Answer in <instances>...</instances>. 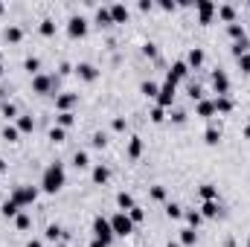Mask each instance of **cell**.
<instances>
[{
  "label": "cell",
  "instance_id": "6da1fadb",
  "mask_svg": "<svg viewBox=\"0 0 250 247\" xmlns=\"http://www.w3.org/2000/svg\"><path fill=\"white\" fill-rule=\"evenodd\" d=\"M64 183H67L64 166H61V163H50V166L44 169V175H41V189L50 192V195H55V192L64 189Z\"/></svg>",
  "mask_w": 250,
  "mask_h": 247
},
{
  "label": "cell",
  "instance_id": "7a4b0ae2",
  "mask_svg": "<svg viewBox=\"0 0 250 247\" xmlns=\"http://www.w3.org/2000/svg\"><path fill=\"white\" fill-rule=\"evenodd\" d=\"M108 221H111L114 236H122V239H125V236H131V233H134V221L128 218V213H117V215H114V218H108Z\"/></svg>",
  "mask_w": 250,
  "mask_h": 247
},
{
  "label": "cell",
  "instance_id": "3957f363",
  "mask_svg": "<svg viewBox=\"0 0 250 247\" xmlns=\"http://www.w3.org/2000/svg\"><path fill=\"white\" fill-rule=\"evenodd\" d=\"M58 87V79L55 76H44V73H38V76H32V93H52Z\"/></svg>",
  "mask_w": 250,
  "mask_h": 247
},
{
  "label": "cell",
  "instance_id": "277c9868",
  "mask_svg": "<svg viewBox=\"0 0 250 247\" xmlns=\"http://www.w3.org/2000/svg\"><path fill=\"white\" fill-rule=\"evenodd\" d=\"M12 201H15L17 207H29V204L38 201V189H35V186H15Z\"/></svg>",
  "mask_w": 250,
  "mask_h": 247
},
{
  "label": "cell",
  "instance_id": "5b68a950",
  "mask_svg": "<svg viewBox=\"0 0 250 247\" xmlns=\"http://www.w3.org/2000/svg\"><path fill=\"white\" fill-rule=\"evenodd\" d=\"M93 239H99V242L111 245L114 230H111V221H108V218H102V215H96V218H93Z\"/></svg>",
  "mask_w": 250,
  "mask_h": 247
},
{
  "label": "cell",
  "instance_id": "8992f818",
  "mask_svg": "<svg viewBox=\"0 0 250 247\" xmlns=\"http://www.w3.org/2000/svg\"><path fill=\"white\" fill-rule=\"evenodd\" d=\"M175 87H178L175 82H163V84H160V93H157V108H163V111H166V108H172V105H175V93H178Z\"/></svg>",
  "mask_w": 250,
  "mask_h": 247
},
{
  "label": "cell",
  "instance_id": "52a82bcc",
  "mask_svg": "<svg viewBox=\"0 0 250 247\" xmlns=\"http://www.w3.org/2000/svg\"><path fill=\"white\" fill-rule=\"evenodd\" d=\"M67 35H70V38H84V35H87V20H84L82 15H73V17L67 20Z\"/></svg>",
  "mask_w": 250,
  "mask_h": 247
},
{
  "label": "cell",
  "instance_id": "ba28073f",
  "mask_svg": "<svg viewBox=\"0 0 250 247\" xmlns=\"http://www.w3.org/2000/svg\"><path fill=\"white\" fill-rule=\"evenodd\" d=\"M213 87L218 96H227L230 93V76L224 70H213Z\"/></svg>",
  "mask_w": 250,
  "mask_h": 247
},
{
  "label": "cell",
  "instance_id": "9c48e42d",
  "mask_svg": "<svg viewBox=\"0 0 250 247\" xmlns=\"http://www.w3.org/2000/svg\"><path fill=\"white\" fill-rule=\"evenodd\" d=\"M73 73H76L79 79H84V82H96V76H99V70H96L93 64H87V61H79V64L73 67Z\"/></svg>",
  "mask_w": 250,
  "mask_h": 247
},
{
  "label": "cell",
  "instance_id": "30bf717a",
  "mask_svg": "<svg viewBox=\"0 0 250 247\" xmlns=\"http://www.w3.org/2000/svg\"><path fill=\"white\" fill-rule=\"evenodd\" d=\"M186 73H189V64L186 61H175L172 67H169V73H166V82H181V79H186Z\"/></svg>",
  "mask_w": 250,
  "mask_h": 247
},
{
  "label": "cell",
  "instance_id": "8fae6325",
  "mask_svg": "<svg viewBox=\"0 0 250 247\" xmlns=\"http://www.w3.org/2000/svg\"><path fill=\"white\" fill-rule=\"evenodd\" d=\"M195 9H198V20H201V23H210L213 15H216V3H210V0H198Z\"/></svg>",
  "mask_w": 250,
  "mask_h": 247
},
{
  "label": "cell",
  "instance_id": "7c38bea8",
  "mask_svg": "<svg viewBox=\"0 0 250 247\" xmlns=\"http://www.w3.org/2000/svg\"><path fill=\"white\" fill-rule=\"evenodd\" d=\"M76 102H79V93H61V96H55V108H58V114L73 111Z\"/></svg>",
  "mask_w": 250,
  "mask_h": 247
},
{
  "label": "cell",
  "instance_id": "4fadbf2b",
  "mask_svg": "<svg viewBox=\"0 0 250 247\" xmlns=\"http://www.w3.org/2000/svg\"><path fill=\"white\" fill-rule=\"evenodd\" d=\"M111 9V20L114 23H125L128 20V6L125 3H114V6H108Z\"/></svg>",
  "mask_w": 250,
  "mask_h": 247
},
{
  "label": "cell",
  "instance_id": "5bb4252c",
  "mask_svg": "<svg viewBox=\"0 0 250 247\" xmlns=\"http://www.w3.org/2000/svg\"><path fill=\"white\" fill-rule=\"evenodd\" d=\"M204 49L201 47H195V49H189V55H186V64H189V70H198L201 64H204Z\"/></svg>",
  "mask_w": 250,
  "mask_h": 247
},
{
  "label": "cell",
  "instance_id": "9a60e30c",
  "mask_svg": "<svg viewBox=\"0 0 250 247\" xmlns=\"http://www.w3.org/2000/svg\"><path fill=\"white\" fill-rule=\"evenodd\" d=\"M195 114H198V116H204V119H210V116L216 114L213 99H201V102H198V108H195Z\"/></svg>",
  "mask_w": 250,
  "mask_h": 247
},
{
  "label": "cell",
  "instance_id": "2e32d148",
  "mask_svg": "<svg viewBox=\"0 0 250 247\" xmlns=\"http://www.w3.org/2000/svg\"><path fill=\"white\" fill-rule=\"evenodd\" d=\"M108 178H111V169L108 166H93V183H99V186H105L108 183Z\"/></svg>",
  "mask_w": 250,
  "mask_h": 247
},
{
  "label": "cell",
  "instance_id": "e0dca14e",
  "mask_svg": "<svg viewBox=\"0 0 250 247\" xmlns=\"http://www.w3.org/2000/svg\"><path fill=\"white\" fill-rule=\"evenodd\" d=\"M213 105H216V114H230L233 111V99L230 96H218V99H213Z\"/></svg>",
  "mask_w": 250,
  "mask_h": 247
},
{
  "label": "cell",
  "instance_id": "ac0fdd59",
  "mask_svg": "<svg viewBox=\"0 0 250 247\" xmlns=\"http://www.w3.org/2000/svg\"><path fill=\"white\" fill-rule=\"evenodd\" d=\"M204 143H207V146H218V143H221V128L210 125V128L204 131Z\"/></svg>",
  "mask_w": 250,
  "mask_h": 247
},
{
  "label": "cell",
  "instance_id": "d6986e66",
  "mask_svg": "<svg viewBox=\"0 0 250 247\" xmlns=\"http://www.w3.org/2000/svg\"><path fill=\"white\" fill-rule=\"evenodd\" d=\"M117 207H119V213H128V210L137 207V204H134L131 192H119V195H117Z\"/></svg>",
  "mask_w": 250,
  "mask_h": 247
},
{
  "label": "cell",
  "instance_id": "ffe728a7",
  "mask_svg": "<svg viewBox=\"0 0 250 247\" xmlns=\"http://www.w3.org/2000/svg\"><path fill=\"white\" fill-rule=\"evenodd\" d=\"M0 213H3V218H17L20 215V207L9 198V201H3V207H0Z\"/></svg>",
  "mask_w": 250,
  "mask_h": 247
},
{
  "label": "cell",
  "instance_id": "44dd1931",
  "mask_svg": "<svg viewBox=\"0 0 250 247\" xmlns=\"http://www.w3.org/2000/svg\"><path fill=\"white\" fill-rule=\"evenodd\" d=\"M218 17H221V20H227V23H236V6H230V3L218 6Z\"/></svg>",
  "mask_w": 250,
  "mask_h": 247
},
{
  "label": "cell",
  "instance_id": "7402d4cb",
  "mask_svg": "<svg viewBox=\"0 0 250 247\" xmlns=\"http://www.w3.org/2000/svg\"><path fill=\"white\" fill-rule=\"evenodd\" d=\"M140 154H143V140H140V137H131V140H128V157L137 160Z\"/></svg>",
  "mask_w": 250,
  "mask_h": 247
},
{
  "label": "cell",
  "instance_id": "603a6c76",
  "mask_svg": "<svg viewBox=\"0 0 250 247\" xmlns=\"http://www.w3.org/2000/svg\"><path fill=\"white\" fill-rule=\"evenodd\" d=\"M218 213H221L218 201H204V207H201V215H204V218H216Z\"/></svg>",
  "mask_w": 250,
  "mask_h": 247
},
{
  "label": "cell",
  "instance_id": "cb8c5ba5",
  "mask_svg": "<svg viewBox=\"0 0 250 247\" xmlns=\"http://www.w3.org/2000/svg\"><path fill=\"white\" fill-rule=\"evenodd\" d=\"M23 70L32 73V76H38V73H41V58H38V55H29V58L23 61Z\"/></svg>",
  "mask_w": 250,
  "mask_h": 247
},
{
  "label": "cell",
  "instance_id": "d4e9b609",
  "mask_svg": "<svg viewBox=\"0 0 250 247\" xmlns=\"http://www.w3.org/2000/svg\"><path fill=\"white\" fill-rule=\"evenodd\" d=\"M183 218H186V224H189L192 230H198V227H201V221H204V215H201V213H195V210H186V213H183Z\"/></svg>",
  "mask_w": 250,
  "mask_h": 247
},
{
  "label": "cell",
  "instance_id": "484cf974",
  "mask_svg": "<svg viewBox=\"0 0 250 247\" xmlns=\"http://www.w3.org/2000/svg\"><path fill=\"white\" fill-rule=\"evenodd\" d=\"M195 242H198V233H195L192 227H183V230H181V245L192 247V245H195Z\"/></svg>",
  "mask_w": 250,
  "mask_h": 247
},
{
  "label": "cell",
  "instance_id": "4316f807",
  "mask_svg": "<svg viewBox=\"0 0 250 247\" xmlns=\"http://www.w3.org/2000/svg\"><path fill=\"white\" fill-rule=\"evenodd\" d=\"M96 23H99V26L114 23V20H111V9H108V6H99V9H96Z\"/></svg>",
  "mask_w": 250,
  "mask_h": 247
},
{
  "label": "cell",
  "instance_id": "83f0119b",
  "mask_svg": "<svg viewBox=\"0 0 250 247\" xmlns=\"http://www.w3.org/2000/svg\"><path fill=\"white\" fill-rule=\"evenodd\" d=\"M140 90H143V96H149V99H157V93H160V84H154V82H143V84H140Z\"/></svg>",
  "mask_w": 250,
  "mask_h": 247
},
{
  "label": "cell",
  "instance_id": "f1b7e54d",
  "mask_svg": "<svg viewBox=\"0 0 250 247\" xmlns=\"http://www.w3.org/2000/svg\"><path fill=\"white\" fill-rule=\"evenodd\" d=\"M55 122H58V128H70V125L76 122V114H73V111H64V114L55 116Z\"/></svg>",
  "mask_w": 250,
  "mask_h": 247
},
{
  "label": "cell",
  "instance_id": "f546056e",
  "mask_svg": "<svg viewBox=\"0 0 250 247\" xmlns=\"http://www.w3.org/2000/svg\"><path fill=\"white\" fill-rule=\"evenodd\" d=\"M32 128H35V119L32 116H17V131L20 134H32Z\"/></svg>",
  "mask_w": 250,
  "mask_h": 247
},
{
  "label": "cell",
  "instance_id": "4dcf8cb0",
  "mask_svg": "<svg viewBox=\"0 0 250 247\" xmlns=\"http://www.w3.org/2000/svg\"><path fill=\"white\" fill-rule=\"evenodd\" d=\"M198 192H201V198H204V201H218V189H216L213 183H204Z\"/></svg>",
  "mask_w": 250,
  "mask_h": 247
},
{
  "label": "cell",
  "instance_id": "1f68e13d",
  "mask_svg": "<svg viewBox=\"0 0 250 247\" xmlns=\"http://www.w3.org/2000/svg\"><path fill=\"white\" fill-rule=\"evenodd\" d=\"M38 29H41V35H47V38H52V35H55V20H52V17H44Z\"/></svg>",
  "mask_w": 250,
  "mask_h": 247
},
{
  "label": "cell",
  "instance_id": "d6a6232c",
  "mask_svg": "<svg viewBox=\"0 0 250 247\" xmlns=\"http://www.w3.org/2000/svg\"><path fill=\"white\" fill-rule=\"evenodd\" d=\"M20 38H23V29L20 26H6V41L9 44H17Z\"/></svg>",
  "mask_w": 250,
  "mask_h": 247
},
{
  "label": "cell",
  "instance_id": "836d02e7",
  "mask_svg": "<svg viewBox=\"0 0 250 247\" xmlns=\"http://www.w3.org/2000/svg\"><path fill=\"white\" fill-rule=\"evenodd\" d=\"M73 166H76V169H87V166H90L87 151H76V154H73Z\"/></svg>",
  "mask_w": 250,
  "mask_h": 247
},
{
  "label": "cell",
  "instance_id": "e575fe53",
  "mask_svg": "<svg viewBox=\"0 0 250 247\" xmlns=\"http://www.w3.org/2000/svg\"><path fill=\"white\" fill-rule=\"evenodd\" d=\"M227 32H230V38H233V41H242V38H248L242 23H230V26H227Z\"/></svg>",
  "mask_w": 250,
  "mask_h": 247
},
{
  "label": "cell",
  "instance_id": "d590c367",
  "mask_svg": "<svg viewBox=\"0 0 250 247\" xmlns=\"http://www.w3.org/2000/svg\"><path fill=\"white\" fill-rule=\"evenodd\" d=\"M166 215H169V218H175V221H178V218H183V210H181V204L169 201V204H166Z\"/></svg>",
  "mask_w": 250,
  "mask_h": 247
},
{
  "label": "cell",
  "instance_id": "8d00e7d4",
  "mask_svg": "<svg viewBox=\"0 0 250 247\" xmlns=\"http://www.w3.org/2000/svg\"><path fill=\"white\" fill-rule=\"evenodd\" d=\"M248 47H250L248 38H242V41H233V55H236V58H242V55L248 52Z\"/></svg>",
  "mask_w": 250,
  "mask_h": 247
},
{
  "label": "cell",
  "instance_id": "74e56055",
  "mask_svg": "<svg viewBox=\"0 0 250 247\" xmlns=\"http://www.w3.org/2000/svg\"><path fill=\"white\" fill-rule=\"evenodd\" d=\"M143 55H146V58H157V55H160V49H157V44H151V41H146V44H143Z\"/></svg>",
  "mask_w": 250,
  "mask_h": 247
},
{
  "label": "cell",
  "instance_id": "f35d334b",
  "mask_svg": "<svg viewBox=\"0 0 250 247\" xmlns=\"http://www.w3.org/2000/svg\"><path fill=\"white\" fill-rule=\"evenodd\" d=\"M17 134H20L17 125H6L3 128V140H9V143H17Z\"/></svg>",
  "mask_w": 250,
  "mask_h": 247
},
{
  "label": "cell",
  "instance_id": "ab89813d",
  "mask_svg": "<svg viewBox=\"0 0 250 247\" xmlns=\"http://www.w3.org/2000/svg\"><path fill=\"white\" fill-rule=\"evenodd\" d=\"M128 218H131L134 224H140V221L146 218V210H143V207H131V210H128Z\"/></svg>",
  "mask_w": 250,
  "mask_h": 247
},
{
  "label": "cell",
  "instance_id": "60d3db41",
  "mask_svg": "<svg viewBox=\"0 0 250 247\" xmlns=\"http://www.w3.org/2000/svg\"><path fill=\"white\" fill-rule=\"evenodd\" d=\"M90 143H93V148H105V146H108V137H105L102 131H96V134L90 137Z\"/></svg>",
  "mask_w": 250,
  "mask_h": 247
},
{
  "label": "cell",
  "instance_id": "b9f144b4",
  "mask_svg": "<svg viewBox=\"0 0 250 247\" xmlns=\"http://www.w3.org/2000/svg\"><path fill=\"white\" fill-rule=\"evenodd\" d=\"M186 93H189V99H195V102H201V99H204L201 84H189V90H186Z\"/></svg>",
  "mask_w": 250,
  "mask_h": 247
},
{
  "label": "cell",
  "instance_id": "7bdbcfd3",
  "mask_svg": "<svg viewBox=\"0 0 250 247\" xmlns=\"http://www.w3.org/2000/svg\"><path fill=\"white\" fill-rule=\"evenodd\" d=\"M50 140H52V143H64V128L52 125V128H50Z\"/></svg>",
  "mask_w": 250,
  "mask_h": 247
},
{
  "label": "cell",
  "instance_id": "ee69618b",
  "mask_svg": "<svg viewBox=\"0 0 250 247\" xmlns=\"http://www.w3.org/2000/svg\"><path fill=\"white\" fill-rule=\"evenodd\" d=\"M15 224H17V230H29V227H32V221H29V215H26V213H20V215L15 218Z\"/></svg>",
  "mask_w": 250,
  "mask_h": 247
},
{
  "label": "cell",
  "instance_id": "f6af8a7d",
  "mask_svg": "<svg viewBox=\"0 0 250 247\" xmlns=\"http://www.w3.org/2000/svg\"><path fill=\"white\" fill-rule=\"evenodd\" d=\"M3 116H6V119H15V116H17V108H15L12 102H3Z\"/></svg>",
  "mask_w": 250,
  "mask_h": 247
},
{
  "label": "cell",
  "instance_id": "bcb514c9",
  "mask_svg": "<svg viewBox=\"0 0 250 247\" xmlns=\"http://www.w3.org/2000/svg\"><path fill=\"white\" fill-rule=\"evenodd\" d=\"M47 239H50V242L61 239V227H58V224H50V227H47Z\"/></svg>",
  "mask_w": 250,
  "mask_h": 247
},
{
  "label": "cell",
  "instance_id": "7dc6e473",
  "mask_svg": "<svg viewBox=\"0 0 250 247\" xmlns=\"http://www.w3.org/2000/svg\"><path fill=\"white\" fill-rule=\"evenodd\" d=\"M149 116H151V122H157V125H160V122L166 119V111H163V108H154V111H151Z\"/></svg>",
  "mask_w": 250,
  "mask_h": 247
},
{
  "label": "cell",
  "instance_id": "c3c4849f",
  "mask_svg": "<svg viewBox=\"0 0 250 247\" xmlns=\"http://www.w3.org/2000/svg\"><path fill=\"white\" fill-rule=\"evenodd\" d=\"M236 61H239V70H242V73H250V52H245V55L236 58Z\"/></svg>",
  "mask_w": 250,
  "mask_h": 247
},
{
  "label": "cell",
  "instance_id": "681fc988",
  "mask_svg": "<svg viewBox=\"0 0 250 247\" xmlns=\"http://www.w3.org/2000/svg\"><path fill=\"white\" fill-rule=\"evenodd\" d=\"M151 198L154 201H166V189L163 186H151Z\"/></svg>",
  "mask_w": 250,
  "mask_h": 247
},
{
  "label": "cell",
  "instance_id": "f907efd6",
  "mask_svg": "<svg viewBox=\"0 0 250 247\" xmlns=\"http://www.w3.org/2000/svg\"><path fill=\"white\" fill-rule=\"evenodd\" d=\"M172 122H186V111H172Z\"/></svg>",
  "mask_w": 250,
  "mask_h": 247
},
{
  "label": "cell",
  "instance_id": "816d5d0a",
  "mask_svg": "<svg viewBox=\"0 0 250 247\" xmlns=\"http://www.w3.org/2000/svg\"><path fill=\"white\" fill-rule=\"evenodd\" d=\"M175 6H178L175 0H160V9H166V12H175Z\"/></svg>",
  "mask_w": 250,
  "mask_h": 247
},
{
  "label": "cell",
  "instance_id": "f5cc1de1",
  "mask_svg": "<svg viewBox=\"0 0 250 247\" xmlns=\"http://www.w3.org/2000/svg\"><path fill=\"white\" fill-rule=\"evenodd\" d=\"M114 131H125V119H122V116L114 119Z\"/></svg>",
  "mask_w": 250,
  "mask_h": 247
},
{
  "label": "cell",
  "instance_id": "db71d44e",
  "mask_svg": "<svg viewBox=\"0 0 250 247\" xmlns=\"http://www.w3.org/2000/svg\"><path fill=\"white\" fill-rule=\"evenodd\" d=\"M140 9H143V12H151V9H154V3H151V0H140Z\"/></svg>",
  "mask_w": 250,
  "mask_h": 247
},
{
  "label": "cell",
  "instance_id": "11a10c76",
  "mask_svg": "<svg viewBox=\"0 0 250 247\" xmlns=\"http://www.w3.org/2000/svg\"><path fill=\"white\" fill-rule=\"evenodd\" d=\"M87 247H108V245H105V242H99V239H93V242H90Z\"/></svg>",
  "mask_w": 250,
  "mask_h": 247
},
{
  "label": "cell",
  "instance_id": "9f6ffc18",
  "mask_svg": "<svg viewBox=\"0 0 250 247\" xmlns=\"http://www.w3.org/2000/svg\"><path fill=\"white\" fill-rule=\"evenodd\" d=\"M26 247H44V245H41L38 239H32V242H29V245H26Z\"/></svg>",
  "mask_w": 250,
  "mask_h": 247
},
{
  "label": "cell",
  "instance_id": "6f0895ef",
  "mask_svg": "<svg viewBox=\"0 0 250 247\" xmlns=\"http://www.w3.org/2000/svg\"><path fill=\"white\" fill-rule=\"evenodd\" d=\"M245 140H250V122L245 125Z\"/></svg>",
  "mask_w": 250,
  "mask_h": 247
},
{
  "label": "cell",
  "instance_id": "680465c9",
  "mask_svg": "<svg viewBox=\"0 0 250 247\" xmlns=\"http://www.w3.org/2000/svg\"><path fill=\"white\" fill-rule=\"evenodd\" d=\"M0 15H3V3H0Z\"/></svg>",
  "mask_w": 250,
  "mask_h": 247
},
{
  "label": "cell",
  "instance_id": "91938a15",
  "mask_svg": "<svg viewBox=\"0 0 250 247\" xmlns=\"http://www.w3.org/2000/svg\"><path fill=\"white\" fill-rule=\"evenodd\" d=\"M0 76H3V64H0Z\"/></svg>",
  "mask_w": 250,
  "mask_h": 247
},
{
  "label": "cell",
  "instance_id": "94428289",
  "mask_svg": "<svg viewBox=\"0 0 250 247\" xmlns=\"http://www.w3.org/2000/svg\"><path fill=\"white\" fill-rule=\"evenodd\" d=\"M248 247H250V242H248Z\"/></svg>",
  "mask_w": 250,
  "mask_h": 247
}]
</instances>
